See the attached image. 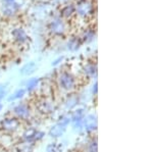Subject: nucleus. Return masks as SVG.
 <instances>
[{"instance_id": "0eeeda50", "label": "nucleus", "mask_w": 153, "mask_h": 152, "mask_svg": "<svg viewBox=\"0 0 153 152\" xmlns=\"http://www.w3.org/2000/svg\"><path fill=\"white\" fill-rule=\"evenodd\" d=\"M86 116V109L84 107H78L74 109L71 113V124L73 125L74 129L81 131L82 130V122L84 116Z\"/></svg>"}, {"instance_id": "b1692460", "label": "nucleus", "mask_w": 153, "mask_h": 152, "mask_svg": "<svg viewBox=\"0 0 153 152\" xmlns=\"http://www.w3.org/2000/svg\"><path fill=\"white\" fill-rule=\"evenodd\" d=\"M46 151L47 152H58L57 146H56L55 143H50L49 145L46 147Z\"/></svg>"}, {"instance_id": "dca6fc26", "label": "nucleus", "mask_w": 153, "mask_h": 152, "mask_svg": "<svg viewBox=\"0 0 153 152\" xmlns=\"http://www.w3.org/2000/svg\"><path fill=\"white\" fill-rule=\"evenodd\" d=\"M26 93H27V91H26L25 88H19V89L16 90V91L12 93L11 95H9L8 101L11 102V101H16V100H21L22 98L25 97Z\"/></svg>"}, {"instance_id": "9d476101", "label": "nucleus", "mask_w": 153, "mask_h": 152, "mask_svg": "<svg viewBox=\"0 0 153 152\" xmlns=\"http://www.w3.org/2000/svg\"><path fill=\"white\" fill-rule=\"evenodd\" d=\"M80 95L76 94V93H71V94L68 95L63 102L65 104V108L66 110H74L78 107V105L80 104Z\"/></svg>"}, {"instance_id": "4be33fe9", "label": "nucleus", "mask_w": 153, "mask_h": 152, "mask_svg": "<svg viewBox=\"0 0 153 152\" xmlns=\"http://www.w3.org/2000/svg\"><path fill=\"white\" fill-rule=\"evenodd\" d=\"M93 38H94V32L93 31H86L83 36L84 41H86V42H90Z\"/></svg>"}, {"instance_id": "20e7f679", "label": "nucleus", "mask_w": 153, "mask_h": 152, "mask_svg": "<svg viewBox=\"0 0 153 152\" xmlns=\"http://www.w3.org/2000/svg\"><path fill=\"white\" fill-rule=\"evenodd\" d=\"M76 79L71 73L63 72L58 77V85L62 90L66 92H71L76 88Z\"/></svg>"}, {"instance_id": "393cba45", "label": "nucleus", "mask_w": 153, "mask_h": 152, "mask_svg": "<svg viewBox=\"0 0 153 152\" xmlns=\"http://www.w3.org/2000/svg\"><path fill=\"white\" fill-rule=\"evenodd\" d=\"M91 93H92L93 96H96L98 94V84L97 82H95L92 86V89H91Z\"/></svg>"}, {"instance_id": "aec40b11", "label": "nucleus", "mask_w": 153, "mask_h": 152, "mask_svg": "<svg viewBox=\"0 0 153 152\" xmlns=\"http://www.w3.org/2000/svg\"><path fill=\"white\" fill-rule=\"evenodd\" d=\"M87 152H98L97 139H92L87 145Z\"/></svg>"}, {"instance_id": "f03ea898", "label": "nucleus", "mask_w": 153, "mask_h": 152, "mask_svg": "<svg viewBox=\"0 0 153 152\" xmlns=\"http://www.w3.org/2000/svg\"><path fill=\"white\" fill-rule=\"evenodd\" d=\"M12 113H13V116L19 119L21 122H27L31 119L32 108L27 102H21L13 107Z\"/></svg>"}, {"instance_id": "4468645a", "label": "nucleus", "mask_w": 153, "mask_h": 152, "mask_svg": "<svg viewBox=\"0 0 153 152\" xmlns=\"http://www.w3.org/2000/svg\"><path fill=\"white\" fill-rule=\"evenodd\" d=\"M36 144L31 143V142L22 141L19 142L16 145V152H33L35 150Z\"/></svg>"}, {"instance_id": "423d86ee", "label": "nucleus", "mask_w": 153, "mask_h": 152, "mask_svg": "<svg viewBox=\"0 0 153 152\" xmlns=\"http://www.w3.org/2000/svg\"><path fill=\"white\" fill-rule=\"evenodd\" d=\"M22 3H23V0H3L2 12L7 16H14L22 6Z\"/></svg>"}, {"instance_id": "6ab92c4d", "label": "nucleus", "mask_w": 153, "mask_h": 152, "mask_svg": "<svg viewBox=\"0 0 153 152\" xmlns=\"http://www.w3.org/2000/svg\"><path fill=\"white\" fill-rule=\"evenodd\" d=\"M81 44H82V42H81V40L79 38H73V39H71V40L68 41V49H70V50L76 51V50H78V49L80 48Z\"/></svg>"}, {"instance_id": "6e6552de", "label": "nucleus", "mask_w": 153, "mask_h": 152, "mask_svg": "<svg viewBox=\"0 0 153 152\" xmlns=\"http://www.w3.org/2000/svg\"><path fill=\"white\" fill-rule=\"evenodd\" d=\"M97 127H98V122H97L96 114L89 113L84 116L82 122L83 131H85L86 133H92V132L97 130Z\"/></svg>"}, {"instance_id": "f257e3e1", "label": "nucleus", "mask_w": 153, "mask_h": 152, "mask_svg": "<svg viewBox=\"0 0 153 152\" xmlns=\"http://www.w3.org/2000/svg\"><path fill=\"white\" fill-rule=\"evenodd\" d=\"M22 129V122L16 116H5L0 121V131L7 135L14 134Z\"/></svg>"}, {"instance_id": "a878e982", "label": "nucleus", "mask_w": 153, "mask_h": 152, "mask_svg": "<svg viewBox=\"0 0 153 152\" xmlns=\"http://www.w3.org/2000/svg\"><path fill=\"white\" fill-rule=\"evenodd\" d=\"M62 59H63V57L62 56H61V57H58L57 59L56 60H54L53 62H52V65H57L59 62H60V61H62Z\"/></svg>"}, {"instance_id": "9b49d317", "label": "nucleus", "mask_w": 153, "mask_h": 152, "mask_svg": "<svg viewBox=\"0 0 153 152\" xmlns=\"http://www.w3.org/2000/svg\"><path fill=\"white\" fill-rule=\"evenodd\" d=\"M50 30L54 35L60 36L65 32V24L60 19H55L51 22L50 24Z\"/></svg>"}, {"instance_id": "bb28decb", "label": "nucleus", "mask_w": 153, "mask_h": 152, "mask_svg": "<svg viewBox=\"0 0 153 152\" xmlns=\"http://www.w3.org/2000/svg\"><path fill=\"white\" fill-rule=\"evenodd\" d=\"M2 108H3V105H2V103L0 102V111H2Z\"/></svg>"}, {"instance_id": "5701e85b", "label": "nucleus", "mask_w": 153, "mask_h": 152, "mask_svg": "<svg viewBox=\"0 0 153 152\" xmlns=\"http://www.w3.org/2000/svg\"><path fill=\"white\" fill-rule=\"evenodd\" d=\"M6 94H7V89H6L5 85L0 84V102H1L2 99L6 96Z\"/></svg>"}, {"instance_id": "ddd939ff", "label": "nucleus", "mask_w": 153, "mask_h": 152, "mask_svg": "<svg viewBox=\"0 0 153 152\" xmlns=\"http://www.w3.org/2000/svg\"><path fill=\"white\" fill-rule=\"evenodd\" d=\"M11 35H12V38H13V40L16 41V43H19V44H25V43L27 42V41H28V39H29V37H28V35H27V33L22 28L14 29V30L12 31Z\"/></svg>"}, {"instance_id": "2eb2a0df", "label": "nucleus", "mask_w": 153, "mask_h": 152, "mask_svg": "<svg viewBox=\"0 0 153 152\" xmlns=\"http://www.w3.org/2000/svg\"><path fill=\"white\" fill-rule=\"evenodd\" d=\"M39 85H40V78H32V79H29L27 81L25 89H26L27 92L31 93L35 91L37 88L39 87Z\"/></svg>"}, {"instance_id": "39448f33", "label": "nucleus", "mask_w": 153, "mask_h": 152, "mask_svg": "<svg viewBox=\"0 0 153 152\" xmlns=\"http://www.w3.org/2000/svg\"><path fill=\"white\" fill-rule=\"evenodd\" d=\"M55 103L50 97H43L40 101L37 103V109L39 112L44 116H49L52 114L55 111Z\"/></svg>"}, {"instance_id": "f8f14e48", "label": "nucleus", "mask_w": 153, "mask_h": 152, "mask_svg": "<svg viewBox=\"0 0 153 152\" xmlns=\"http://www.w3.org/2000/svg\"><path fill=\"white\" fill-rule=\"evenodd\" d=\"M93 7H92V4L90 3L87 0H82L78 3V6H76V11L80 16H87L89 14L91 13L92 11Z\"/></svg>"}, {"instance_id": "a211bd4d", "label": "nucleus", "mask_w": 153, "mask_h": 152, "mask_svg": "<svg viewBox=\"0 0 153 152\" xmlns=\"http://www.w3.org/2000/svg\"><path fill=\"white\" fill-rule=\"evenodd\" d=\"M84 73H86V76L90 78H93L97 73V65L95 63H87L84 67Z\"/></svg>"}, {"instance_id": "1a4fd4ad", "label": "nucleus", "mask_w": 153, "mask_h": 152, "mask_svg": "<svg viewBox=\"0 0 153 152\" xmlns=\"http://www.w3.org/2000/svg\"><path fill=\"white\" fill-rule=\"evenodd\" d=\"M66 129L68 127L62 125L61 122H56L53 126H51V128L49 129L48 131V135L49 137L53 139H57V138H60L61 136H63V134L66 132Z\"/></svg>"}, {"instance_id": "f3484780", "label": "nucleus", "mask_w": 153, "mask_h": 152, "mask_svg": "<svg viewBox=\"0 0 153 152\" xmlns=\"http://www.w3.org/2000/svg\"><path fill=\"white\" fill-rule=\"evenodd\" d=\"M36 70V63L35 62H28L21 68V73L23 76H30Z\"/></svg>"}, {"instance_id": "412c9836", "label": "nucleus", "mask_w": 153, "mask_h": 152, "mask_svg": "<svg viewBox=\"0 0 153 152\" xmlns=\"http://www.w3.org/2000/svg\"><path fill=\"white\" fill-rule=\"evenodd\" d=\"M74 11H75V7L73 5H66L65 8L62 9V14L65 16H70Z\"/></svg>"}, {"instance_id": "7ed1b4c3", "label": "nucleus", "mask_w": 153, "mask_h": 152, "mask_svg": "<svg viewBox=\"0 0 153 152\" xmlns=\"http://www.w3.org/2000/svg\"><path fill=\"white\" fill-rule=\"evenodd\" d=\"M44 137H45V133L43 131H40V130L36 128H27L22 133L21 140L36 144L37 142H40L43 140Z\"/></svg>"}]
</instances>
